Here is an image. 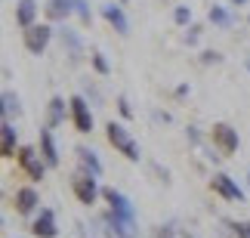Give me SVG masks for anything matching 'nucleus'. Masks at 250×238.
Segmentation results:
<instances>
[{
	"label": "nucleus",
	"mask_w": 250,
	"mask_h": 238,
	"mask_svg": "<svg viewBox=\"0 0 250 238\" xmlns=\"http://www.w3.org/2000/svg\"><path fill=\"white\" fill-rule=\"evenodd\" d=\"M210 22H216V25H229V13H226V9H219V6H213V9H210Z\"/></svg>",
	"instance_id": "obj_21"
},
{
	"label": "nucleus",
	"mask_w": 250,
	"mask_h": 238,
	"mask_svg": "<svg viewBox=\"0 0 250 238\" xmlns=\"http://www.w3.org/2000/svg\"><path fill=\"white\" fill-rule=\"evenodd\" d=\"M34 13H37L34 0H19V9H16V22L22 25V28H31V25H34Z\"/></svg>",
	"instance_id": "obj_13"
},
{
	"label": "nucleus",
	"mask_w": 250,
	"mask_h": 238,
	"mask_svg": "<svg viewBox=\"0 0 250 238\" xmlns=\"http://www.w3.org/2000/svg\"><path fill=\"white\" fill-rule=\"evenodd\" d=\"M62 111H65V102L56 96V99H50V111H46V124L50 127H56V124H62Z\"/></svg>",
	"instance_id": "obj_18"
},
{
	"label": "nucleus",
	"mask_w": 250,
	"mask_h": 238,
	"mask_svg": "<svg viewBox=\"0 0 250 238\" xmlns=\"http://www.w3.org/2000/svg\"><path fill=\"white\" fill-rule=\"evenodd\" d=\"M62 46L71 50V59H81V43H78V37H74L71 31H62Z\"/></svg>",
	"instance_id": "obj_19"
},
{
	"label": "nucleus",
	"mask_w": 250,
	"mask_h": 238,
	"mask_svg": "<svg viewBox=\"0 0 250 238\" xmlns=\"http://www.w3.org/2000/svg\"><path fill=\"white\" fill-rule=\"evenodd\" d=\"M37 207V192L34 189H19L16 192V211L19 214H31Z\"/></svg>",
	"instance_id": "obj_10"
},
{
	"label": "nucleus",
	"mask_w": 250,
	"mask_h": 238,
	"mask_svg": "<svg viewBox=\"0 0 250 238\" xmlns=\"http://www.w3.org/2000/svg\"><path fill=\"white\" fill-rule=\"evenodd\" d=\"M118 108H121V115H124V118H130V115H133V111H130V102L124 99V96L118 99Z\"/></svg>",
	"instance_id": "obj_26"
},
{
	"label": "nucleus",
	"mask_w": 250,
	"mask_h": 238,
	"mask_svg": "<svg viewBox=\"0 0 250 238\" xmlns=\"http://www.w3.org/2000/svg\"><path fill=\"white\" fill-rule=\"evenodd\" d=\"M121 3H127V0H121Z\"/></svg>",
	"instance_id": "obj_31"
},
{
	"label": "nucleus",
	"mask_w": 250,
	"mask_h": 238,
	"mask_svg": "<svg viewBox=\"0 0 250 238\" xmlns=\"http://www.w3.org/2000/svg\"><path fill=\"white\" fill-rule=\"evenodd\" d=\"M210 136H213L216 149L223 151V155H235V151H238V133L229 127V124H216Z\"/></svg>",
	"instance_id": "obj_3"
},
{
	"label": "nucleus",
	"mask_w": 250,
	"mask_h": 238,
	"mask_svg": "<svg viewBox=\"0 0 250 238\" xmlns=\"http://www.w3.org/2000/svg\"><path fill=\"white\" fill-rule=\"evenodd\" d=\"M102 13H105V19H108V22L114 25V31H118V34H127L130 31V25H127V19H124V13H121V6H105L102 9Z\"/></svg>",
	"instance_id": "obj_14"
},
{
	"label": "nucleus",
	"mask_w": 250,
	"mask_h": 238,
	"mask_svg": "<svg viewBox=\"0 0 250 238\" xmlns=\"http://www.w3.org/2000/svg\"><path fill=\"white\" fill-rule=\"evenodd\" d=\"M232 229H235V235H238V238H250V223H235Z\"/></svg>",
	"instance_id": "obj_24"
},
{
	"label": "nucleus",
	"mask_w": 250,
	"mask_h": 238,
	"mask_svg": "<svg viewBox=\"0 0 250 238\" xmlns=\"http://www.w3.org/2000/svg\"><path fill=\"white\" fill-rule=\"evenodd\" d=\"M78 158H81V164L90 170L93 176L102 173V164H99V158H96V151H90V149H78Z\"/></svg>",
	"instance_id": "obj_16"
},
{
	"label": "nucleus",
	"mask_w": 250,
	"mask_h": 238,
	"mask_svg": "<svg viewBox=\"0 0 250 238\" xmlns=\"http://www.w3.org/2000/svg\"><path fill=\"white\" fill-rule=\"evenodd\" d=\"M34 235L37 238H56V223H53V211H41L34 223Z\"/></svg>",
	"instance_id": "obj_9"
},
{
	"label": "nucleus",
	"mask_w": 250,
	"mask_h": 238,
	"mask_svg": "<svg viewBox=\"0 0 250 238\" xmlns=\"http://www.w3.org/2000/svg\"><path fill=\"white\" fill-rule=\"evenodd\" d=\"M232 3H244V0H232Z\"/></svg>",
	"instance_id": "obj_30"
},
{
	"label": "nucleus",
	"mask_w": 250,
	"mask_h": 238,
	"mask_svg": "<svg viewBox=\"0 0 250 238\" xmlns=\"http://www.w3.org/2000/svg\"><path fill=\"white\" fill-rule=\"evenodd\" d=\"M71 6H74L71 0H46V6H43V9H46V16H50L53 22H62V19L71 13Z\"/></svg>",
	"instance_id": "obj_12"
},
{
	"label": "nucleus",
	"mask_w": 250,
	"mask_h": 238,
	"mask_svg": "<svg viewBox=\"0 0 250 238\" xmlns=\"http://www.w3.org/2000/svg\"><path fill=\"white\" fill-rule=\"evenodd\" d=\"M213 189H216L223 198H229V201H241V198H244V192H241V189H238L226 173H216V176H213Z\"/></svg>",
	"instance_id": "obj_8"
},
{
	"label": "nucleus",
	"mask_w": 250,
	"mask_h": 238,
	"mask_svg": "<svg viewBox=\"0 0 250 238\" xmlns=\"http://www.w3.org/2000/svg\"><path fill=\"white\" fill-rule=\"evenodd\" d=\"M93 65H96V71H99V74H108V62H105V59H102L99 53L93 56Z\"/></svg>",
	"instance_id": "obj_23"
},
{
	"label": "nucleus",
	"mask_w": 250,
	"mask_h": 238,
	"mask_svg": "<svg viewBox=\"0 0 250 238\" xmlns=\"http://www.w3.org/2000/svg\"><path fill=\"white\" fill-rule=\"evenodd\" d=\"M50 28L46 25H31V28H25V46H28V53H34V56H41L46 50V43H50Z\"/></svg>",
	"instance_id": "obj_2"
},
{
	"label": "nucleus",
	"mask_w": 250,
	"mask_h": 238,
	"mask_svg": "<svg viewBox=\"0 0 250 238\" xmlns=\"http://www.w3.org/2000/svg\"><path fill=\"white\" fill-rule=\"evenodd\" d=\"M204 62H219V53H204Z\"/></svg>",
	"instance_id": "obj_27"
},
{
	"label": "nucleus",
	"mask_w": 250,
	"mask_h": 238,
	"mask_svg": "<svg viewBox=\"0 0 250 238\" xmlns=\"http://www.w3.org/2000/svg\"><path fill=\"white\" fill-rule=\"evenodd\" d=\"M71 3H74V9L81 13V19H83V22H90V9H86V3H83V0H71Z\"/></svg>",
	"instance_id": "obj_22"
},
{
	"label": "nucleus",
	"mask_w": 250,
	"mask_h": 238,
	"mask_svg": "<svg viewBox=\"0 0 250 238\" xmlns=\"http://www.w3.org/2000/svg\"><path fill=\"white\" fill-rule=\"evenodd\" d=\"M41 149H43V161L50 167L59 164V151H56V142H53V133L50 130H41Z\"/></svg>",
	"instance_id": "obj_11"
},
{
	"label": "nucleus",
	"mask_w": 250,
	"mask_h": 238,
	"mask_svg": "<svg viewBox=\"0 0 250 238\" xmlns=\"http://www.w3.org/2000/svg\"><path fill=\"white\" fill-rule=\"evenodd\" d=\"M108 142H111V146L121 151L124 158H130V161H139V146L130 139V133L124 130L121 124H114V121L108 124Z\"/></svg>",
	"instance_id": "obj_1"
},
{
	"label": "nucleus",
	"mask_w": 250,
	"mask_h": 238,
	"mask_svg": "<svg viewBox=\"0 0 250 238\" xmlns=\"http://www.w3.org/2000/svg\"><path fill=\"white\" fill-rule=\"evenodd\" d=\"M0 136H3V158H9L16 151V130L9 127L6 121H3V127H0Z\"/></svg>",
	"instance_id": "obj_17"
},
{
	"label": "nucleus",
	"mask_w": 250,
	"mask_h": 238,
	"mask_svg": "<svg viewBox=\"0 0 250 238\" xmlns=\"http://www.w3.org/2000/svg\"><path fill=\"white\" fill-rule=\"evenodd\" d=\"M13 111H19V99L13 93H3V115H13Z\"/></svg>",
	"instance_id": "obj_20"
},
{
	"label": "nucleus",
	"mask_w": 250,
	"mask_h": 238,
	"mask_svg": "<svg viewBox=\"0 0 250 238\" xmlns=\"http://www.w3.org/2000/svg\"><path fill=\"white\" fill-rule=\"evenodd\" d=\"M158 238H173V232H170V229H161V232H158Z\"/></svg>",
	"instance_id": "obj_28"
},
{
	"label": "nucleus",
	"mask_w": 250,
	"mask_h": 238,
	"mask_svg": "<svg viewBox=\"0 0 250 238\" xmlns=\"http://www.w3.org/2000/svg\"><path fill=\"white\" fill-rule=\"evenodd\" d=\"M71 189H74V195H78L81 204H93L96 201V183H93L90 173H74Z\"/></svg>",
	"instance_id": "obj_4"
},
{
	"label": "nucleus",
	"mask_w": 250,
	"mask_h": 238,
	"mask_svg": "<svg viewBox=\"0 0 250 238\" xmlns=\"http://www.w3.org/2000/svg\"><path fill=\"white\" fill-rule=\"evenodd\" d=\"M188 16H191V13H188V6H179V9H176V22H179V25H186V22H188Z\"/></svg>",
	"instance_id": "obj_25"
},
{
	"label": "nucleus",
	"mask_w": 250,
	"mask_h": 238,
	"mask_svg": "<svg viewBox=\"0 0 250 238\" xmlns=\"http://www.w3.org/2000/svg\"><path fill=\"white\" fill-rule=\"evenodd\" d=\"M105 201L111 204V214L114 216H124V220H133V207H130V201L124 198L121 192H114V189H105Z\"/></svg>",
	"instance_id": "obj_7"
},
{
	"label": "nucleus",
	"mask_w": 250,
	"mask_h": 238,
	"mask_svg": "<svg viewBox=\"0 0 250 238\" xmlns=\"http://www.w3.org/2000/svg\"><path fill=\"white\" fill-rule=\"evenodd\" d=\"M111 229L118 232L121 238H136V223H133V220H124V216H114L111 214Z\"/></svg>",
	"instance_id": "obj_15"
},
{
	"label": "nucleus",
	"mask_w": 250,
	"mask_h": 238,
	"mask_svg": "<svg viewBox=\"0 0 250 238\" xmlns=\"http://www.w3.org/2000/svg\"><path fill=\"white\" fill-rule=\"evenodd\" d=\"M182 238H195V235H188V232H186V235H182Z\"/></svg>",
	"instance_id": "obj_29"
},
{
	"label": "nucleus",
	"mask_w": 250,
	"mask_h": 238,
	"mask_svg": "<svg viewBox=\"0 0 250 238\" xmlns=\"http://www.w3.org/2000/svg\"><path fill=\"white\" fill-rule=\"evenodd\" d=\"M19 164H22V170L31 179H43V164H41V158L34 155V149H19Z\"/></svg>",
	"instance_id": "obj_6"
},
{
	"label": "nucleus",
	"mask_w": 250,
	"mask_h": 238,
	"mask_svg": "<svg viewBox=\"0 0 250 238\" xmlns=\"http://www.w3.org/2000/svg\"><path fill=\"white\" fill-rule=\"evenodd\" d=\"M71 118H74V127H78L81 133H90L93 130V115H90V108H86V102L81 96L71 99Z\"/></svg>",
	"instance_id": "obj_5"
}]
</instances>
